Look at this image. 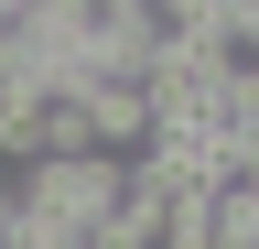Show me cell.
<instances>
[{"label": "cell", "mask_w": 259, "mask_h": 249, "mask_svg": "<svg viewBox=\"0 0 259 249\" xmlns=\"http://www.w3.org/2000/svg\"><path fill=\"white\" fill-rule=\"evenodd\" d=\"M11 195L54 228H97L119 195H130V163L119 152H44V163H11Z\"/></svg>", "instance_id": "1"}]
</instances>
